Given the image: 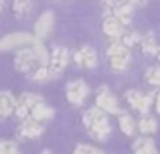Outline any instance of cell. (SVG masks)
<instances>
[{"label": "cell", "mask_w": 160, "mask_h": 154, "mask_svg": "<svg viewBox=\"0 0 160 154\" xmlns=\"http://www.w3.org/2000/svg\"><path fill=\"white\" fill-rule=\"evenodd\" d=\"M156 41H154V37L152 35H146V37H140V49H142V53L144 55H148V57H154V53H156Z\"/></svg>", "instance_id": "cell-20"}, {"label": "cell", "mask_w": 160, "mask_h": 154, "mask_svg": "<svg viewBox=\"0 0 160 154\" xmlns=\"http://www.w3.org/2000/svg\"><path fill=\"white\" fill-rule=\"evenodd\" d=\"M154 57H156V59L160 61V47H156V53H154Z\"/></svg>", "instance_id": "cell-30"}, {"label": "cell", "mask_w": 160, "mask_h": 154, "mask_svg": "<svg viewBox=\"0 0 160 154\" xmlns=\"http://www.w3.org/2000/svg\"><path fill=\"white\" fill-rule=\"evenodd\" d=\"M102 2H103V6H106V10H112L113 4H116V0H102Z\"/></svg>", "instance_id": "cell-26"}, {"label": "cell", "mask_w": 160, "mask_h": 154, "mask_svg": "<svg viewBox=\"0 0 160 154\" xmlns=\"http://www.w3.org/2000/svg\"><path fill=\"white\" fill-rule=\"evenodd\" d=\"M87 154H103L102 150H98V148H93V146H89V150H87Z\"/></svg>", "instance_id": "cell-27"}, {"label": "cell", "mask_w": 160, "mask_h": 154, "mask_svg": "<svg viewBox=\"0 0 160 154\" xmlns=\"http://www.w3.org/2000/svg\"><path fill=\"white\" fill-rule=\"evenodd\" d=\"M120 43H124L126 47H134V45H140V35L138 32H124L120 37Z\"/></svg>", "instance_id": "cell-22"}, {"label": "cell", "mask_w": 160, "mask_h": 154, "mask_svg": "<svg viewBox=\"0 0 160 154\" xmlns=\"http://www.w3.org/2000/svg\"><path fill=\"white\" fill-rule=\"evenodd\" d=\"M118 124H120V130L124 132V136H134L136 134V122L132 120V116L128 114H122L120 112V120H118Z\"/></svg>", "instance_id": "cell-16"}, {"label": "cell", "mask_w": 160, "mask_h": 154, "mask_svg": "<svg viewBox=\"0 0 160 154\" xmlns=\"http://www.w3.org/2000/svg\"><path fill=\"white\" fill-rule=\"evenodd\" d=\"M126 99H128L130 106H132L136 112H140L142 116L148 114V110L154 106L152 91H150V93H142V91H138V89H130L128 93H126Z\"/></svg>", "instance_id": "cell-6"}, {"label": "cell", "mask_w": 160, "mask_h": 154, "mask_svg": "<svg viewBox=\"0 0 160 154\" xmlns=\"http://www.w3.org/2000/svg\"><path fill=\"white\" fill-rule=\"evenodd\" d=\"M0 154H20L14 140H0Z\"/></svg>", "instance_id": "cell-21"}, {"label": "cell", "mask_w": 160, "mask_h": 154, "mask_svg": "<svg viewBox=\"0 0 160 154\" xmlns=\"http://www.w3.org/2000/svg\"><path fill=\"white\" fill-rule=\"evenodd\" d=\"M103 35L112 41H120V37L124 35V24L112 14V10H106L103 16Z\"/></svg>", "instance_id": "cell-11"}, {"label": "cell", "mask_w": 160, "mask_h": 154, "mask_svg": "<svg viewBox=\"0 0 160 154\" xmlns=\"http://www.w3.org/2000/svg\"><path fill=\"white\" fill-rule=\"evenodd\" d=\"M136 128L140 130L142 136H152V134H156V130H158V122L152 118V116H146L144 114V118L136 124Z\"/></svg>", "instance_id": "cell-14"}, {"label": "cell", "mask_w": 160, "mask_h": 154, "mask_svg": "<svg viewBox=\"0 0 160 154\" xmlns=\"http://www.w3.org/2000/svg\"><path fill=\"white\" fill-rule=\"evenodd\" d=\"M20 140H39L41 136L45 134V124L43 122H37L32 118H27L20 122L18 130H16Z\"/></svg>", "instance_id": "cell-7"}, {"label": "cell", "mask_w": 160, "mask_h": 154, "mask_svg": "<svg viewBox=\"0 0 160 154\" xmlns=\"http://www.w3.org/2000/svg\"><path fill=\"white\" fill-rule=\"evenodd\" d=\"M12 10L18 18H22L32 10V0H12Z\"/></svg>", "instance_id": "cell-19"}, {"label": "cell", "mask_w": 160, "mask_h": 154, "mask_svg": "<svg viewBox=\"0 0 160 154\" xmlns=\"http://www.w3.org/2000/svg\"><path fill=\"white\" fill-rule=\"evenodd\" d=\"M87 150H89V146H87V144H77L73 154H87Z\"/></svg>", "instance_id": "cell-25"}, {"label": "cell", "mask_w": 160, "mask_h": 154, "mask_svg": "<svg viewBox=\"0 0 160 154\" xmlns=\"http://www.w3.org/2000/svg\"><path fill=\"white\" fill-rule=\"evenodd\" d=\"M53 24H55V14L51 10L43 12V14L37 18V22H35V37H37V39H45V37H49L51 31H53Z\"/></svg>", "instance_id": "cell-12"}, {"label": "cell", "mask_w": 160, "mask_h": 154, "mask_svg": "<svg viewBox=\"0 0 160 154\" xmlns=\"http://www.w3.org/2000/svg\"><path fill=\"white\" fill-rule=\"evenodd\" d=\"M73 59L77 63V67H83V69H95L98 65V53H95L93 47H81L79 51L73 53Z\"/></svg>", "instance_id": "cell-10"}, {"label": "cell", "mask_w": 160, "mask_h": 154, "mask_svg": "<svg viewBox=\"0 0 160 154\" xmlns=\"http://www.w3.org/2000/svg\"><path fill=\"white\" fill-rule=\"evenodd\" d=\"M31 118H32V120H37V122H43V124H47V122H51V120L55 118V110L43 103L41 107H37V110L31 114Z\"/></svg>", "instance_id": "cell-17"}, {"label": "cell", "mask_w": 160, "mask_h": 154, "mask_svg": "<svg viewBox=\"0 0 160 154\" xmlns=\"http://www.w3.org/2000/svg\"><path fill=\"white\" fill-rule=\"evenodd\" d=\"M65 95L73 106H81V103L85 102V97L89 95V85H87L83 79H75V81H71L69 85H67Z\"/></svg>", "instance_id": "cell-8"}, {"label": "cell", "mask_w": 160, "mask_h": 154, "mask_svg": "<svg viewBox=\"0 0 160 154\" xmlns=\"http://www.w3.org/2000/svg\"><path fill=\"white\" fill-rule=\"evenodd\" d=\"M152 95H154V107H156V112L160 114V87H154Z\"/></svg>", "instance_id": "cell-24"}, {"label": "cell", "mask_w": 160, "mask_h": 154, "mask_svg": "<svg viewBox=\"0 0 160 154\" xmlns=\"http://www.w3.org/2000/svg\"><path fill=\"white\" fill-rule=\"evenodd\" d=\"M28 79H31V81H49V79H53L51 71H49V65L47 63L37 65V67L28 73Z\"/></svg>", "instance_id": "cell-18"}, {"label": "cell", "mask_w": 160, "mask_h": 154, "mask_svg": "<svg viewBox=\"0 0 160 154\" xmlns=\"http://www.w3.org/2000/svg\"><path fill=\"white\" fill-rule=\"evenodd\" d=\"M146 81L152 87H160V69L158 67H150L146 71Z\"/></svg>", "instance_id": "cell-23"}, {"label": "cell", "mask_w": 160, "mask_h": 154, "mask_svg": "<svg viewBox=\"0 0 160 154\" xmlns=\"http://www.w3.org/2000/svg\"><path fill=\"white\" fill-rule=\"evenodd\" d=\"M35 41L37 39L28 32H10V35L0 39V51H16V49L27 47V45H32Z\"/></svg>", "instance_id": "cell-5"}, {"label": "cell", "mask_w": 160, "mask_h": 154, "mask_svg": "<svg viewBox=\"0 0 160 154\" xmlns=\"http://www.w3.org/2000/svg\"><path fill=\"white\" fill-rule=\"evenodd\" d=\"M134 4H140V6H144V4H148V0H134Z\"/></svg>", "instance_id": "cell-29"}, {"label": "cell", "mask_w": 160, "mask_h": 154, "mask_svg": "<svg viewBox=\"0 0 160 154\" xmlns=\"http://www.w3.org/2000/svg\"><path fill=\"white\" fill-rule=\"evenodd\" d=\"M134 154H158V152H156V146L152 144V140L144 136V138H138L134 142Z\"/></svg>", "instance_id": "cell-15"}, {"label": "cell", "mask_w": 160, "mask_h": 154, "mask_svg": "<svg viewBox=\"0 0 160 154\" xmlns=\"http://www.w3.org/2000/svg\"><path fill=\"white\" fill-rule=\"evenodd\" d=\"M83 126L87 128V132L91 134V138L95 140H108L109 134H112V126H109V120H108V114L103 110H99L98 106L87 110L83 114Z\"/></svg>", "instance_id": "cell-1"}, {"label": "cell", "mask_w": 160, "mask_h": 154, "mask_svg": "<svg viewBox=\"0 0 160 154\" xmlns=\"http://www.w3.org/2000/svg\"><path fill=\"white\" fill-rule=\"evenodd\" d=\"M41 154H53V152H51V150H43Z\"/></svg>", "instance_id": "cell-31"}, {"label": "cell", "mask_w": 160, "mask_h": 154, "mask_svg": "<svg viewBox=\"0 0 160 154\" xmlns=\"http://www.w3.org/2000/svg\"><path fill=\"white\" fill-rule=\"evenodd\" d=\"M16 107V97L10 91H0V120H6L10 116H14Z\"/></svg>", "instance_id": "cell-13"}, {"label": "cell", "mask_w": 160, "mask_h": 154, "mask_svg": "<svg viewBox=\"0 0 160 154\" xmlns=\"http://www.w3.org/2000/svg\"><path fill=\"white\" fill-rule=\"evenodd\" d=\"M4 8H6V2H4V0H0V14L4 12Z\"/></svg>", "instance_id": "cell-28"}, {"label": "cell", "mask_w": 160, "mask_h": 154, "mask_svg": "<svg viewBox=\"0 0 160 154\" xmlns=\"http://www.w3.org/2000/svg\"><path fill=\"white\" fill-rule=\"evenodd\" d=\"M45 103V99L41 97V95L37 93H22L18 99H16V107H14V116L16 120H27L31 118V114L37 110V107H41Z\"/></svg>", "instance_id": "cell-3"}, {"label": "cell", "mask_w": 160, "mask_h": 154, "mask_svg": "<svg viewBox=\"0 0 160 154\" xmlns=\"http://www.w3.org/2000/svg\"><path fill=\"white\" fill-rule=\"evenodd\" d=\"M69 61H71V53L67 51V47L57 45V47L49 53V71H51V77L61 75V73L67 69Z\"/></svg>", "instance_id": "cell-4"}, {"label": "cell", "mask_w": 160, "mask_h": 154, "mask_svg": "<svg viewBox=\"0 0 160 154\" xmlns=\"http://www.w3.org/2000/svg\"><path fill=\"white\" fill-rule=\"evenodd\" d=\"M95 106H98L99 110H103L106 114H120V103H118V97L108 89L106 85H103L102 89L98 91V95H95Z\"/></svg>", "instance_id": "cell-9"}, {"label": "cell", "mask_w": 160, "mask_h": 154, "mask_svg": "<svg viewBox=\"0 0 160 154\" xmlns=\"http://www.w3.org/2000/svg\"><path fill=\"white\" fill-rule=\"evenodd\" d=\"M108 61L113 71H126L130 65V49L120 41H113L108 49Z\"/></svg>", "instance_id": "cell-2"}]
</instances>
